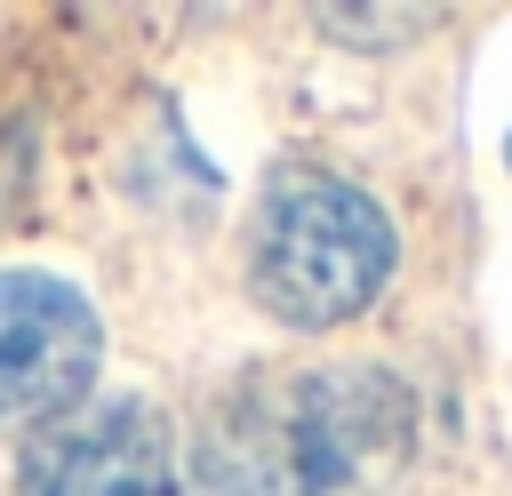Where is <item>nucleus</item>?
I'll return each instance as SVG.
<instances>
[{"label":"nucleus","instance_id":"nucleus-1","mask_svg":"<svg viewBox=\"0 0 512 496\" xmlns=\"http://www.w3.org/2000/svg\"><path fill=\"white\" fill-rule=\"evenodd\" d=\"M424 448V400L392 360H248L184 440L192 496H384Z\"/></svg>","mask_w":512,"mask_h":496},{"label":"nucleus","instance_id":"nucleus-2","mask_svg":"<svg viewBox=\"0 0 512 496\" xmlns=\"http://www.w3.org/2000/svg\"><path fill=\"white\" fill-rule=\"evenodd\" d=\"M392 264L400 224L360 176L328 160H288L264 176L248 208V296L264 320L288 336H328L384 296Z\"/></svg>","mask_w":512,"mask_h":496},{"label":"nucleus","instance_id":"nucleus-3","mask_svg":"<svg viewBox=\"0 0 512 496\" xmlns=\"http://www.w3.org/2000/svg\"><path fill=\"white\" fill-rule=\"evenodd\" d=\"M104 312L72 272L0 264V432H40L96 400Z\"/></svg>","mask_w":512,"mask_h":496},{"label":"nucleus","instance_id":"nucleus-4","mask_svg":"<svg viewBox=\"0 0 512 496\" xmlns=\"http://www.w3.org/2000/svg\"><path fill=\"white\" fill-rule=\"evenodd\" d=\"M16 496H184V448L160 400L104 392L24 432Z\"/></svg>","mask_w":512,"mask_h":496},{"label":"nucleus","instance_id":"nucleus-5","mask_svg":"<svg viewBox=\"0 0 512 496\" xmlns=\"http://www.w3.org/2000/svg\"><path fill=\"white\" fill-rule=\"evenodd\" d=\"M320 24L328 32H400V40H416L424 24H440V8H320Z\"/></svg>","mask_w":512,"mask_h":496},{"label":"nucleus","instance_id":"nucleus-6","mask_svg":"<svg viewBox=\"0 0 512 496\" xmlns=\"http://www.w3.org/2000/svg\"><path fill=\"white\" fill-rule=\"evenodd\" d=\"M504 160H512V136H504Z\"/></svg>","mask_w":512,"mask_h":496}]
</instances>
